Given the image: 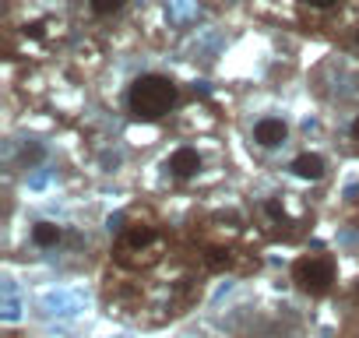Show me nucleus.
I'll list each match as a JSON object with an SVG mask.
<instances>
[{
	"instance_id": "nucleus-10",
	"label": "nucleus",
	"mask_w": 359,
	"mask_h": 338,
	"mask_svg": "<svg viewBox=\"0 0 359 338\" xmlns=\"http://www.w3.org/2000/svg\"><path fill=\"white\" fill-rule=\"evenodd\" d=\"M299 4L306 8V11H317V15H324V11H334L341 0H299Z\"/></svg>"
},
{
	"instance_id": "nucleus-9",
	"label": "nucleus",
	"mask_w": 359,
	"mask_h": 338,
	"mask_svg": "<svg viewBox=\"0 0 359 338\" xmlns=\"http://www.w3.org/2000/svg\"><path fill=\"white\" fill-rule=\"evenodd\" d=\"M88 4V11L95 15V18H102V22H113V18H120L123 11H127V4L130 0H85Z\"/></svg>"
},
{
	"instance_id": "nucleus-8",
	"label": "nucleus",
	"mask_w": 359,
	"mask_h": 338,
	"mask_svg": "<svg viewBox=\"0 0 359 338\" xmlns=\"http://www.w3.org/2000/svg\"><path fill=\"white\" fill-rule=\"evenodd\" d=\"M60 240H64V226H57V222H36L32 226V243L39 250H53Z\"/></svg>"
},
{
	"instance_id": "nucleus-3",
	"label": "nucleus",
	"mask_w": 359,
	"mask_h": 338,
	"mask_svg": "<svg viewBox=\"0 0 359 338\" xmlns=\"http://www.w3.org/2000/svg\"><path fill=\"white\" fill-rule=\"evenodd\" d=\"M289 275H292V285H296L303 296L320 299V296H327V292L334 289V282H338V264H334L331 254L310 250V254H303V257L292 261V271H289Z\"/></svg>"
},
{
	"instance_id": "nucleus-1",
	"label": "nucleus",
	"mask_w": 359,
	"mask_h": 338,
	"mask_svg": "<svg viewBox=\"0 0 359 338\" xmlns=\"http://www.w3.org/2000/svg\"><path fill=\"white\" fill-rule=\"evenodd\" d=\"M180 106V85L169 74H137L127 85V113L141 123H158Z\"/></svg>"
},
{
	"instance_id": "nucleus-7",
	"label": "nucleus",
	"mask_w": 359,
	"mask_h": 338,
	"mask_svg": "<svg viewBox=\"0 0 359 338\" xmlns=\"http://www.w3.org/2000/svg\"><path fill=\"white\" fill-rule=\"evenodd\" d=\"M289 173L303 184H320L327 177V158L320 151H299L292 162H289Z\"/></svg>"
},
{
	"instance_id": "nucleus-11",
	"label": "nucleus",
	"mask_w": 359,
	"mask_h": 338,
	"mask_svg": "<svg viewBox=\"0 0 359 338\" xmlns=\"http://www.w3.org/2000/svg\"><path fill=\"white\" fill-rule=\"evenodd\" d=\"M348 137L359 144V113H355V116H352V123H348Z\"/></svg>"
},
{
	"instance_id": "nucleus-5",
	"label": "nucleus",
	"mask_w": 359,
	"mask_h": 338,
	"mask_svg": "<svg viewBox=\"0 0 359 338\" xmlns=\"http://www.w3.org/2000/svg\"><path fill=\"white\" fill-rule=\"evenodd\" d=\"M165 169L172 180H194L201 169H205V155L194 148V144H180L169 158H165Z\"/></svg>"
},
{
	"instance_id": "nucleus-6",
	"label": "nucleus",
	"mask_w": 359,
	"mask_h": 338,
	"mask_svg": "<svg viewBox=\"0 0 359 338\" xmlns=\"http://www.w3.org/2000/svg\"><path fill=\"white\" fill-rule=\"evenodd\" d=\"M250 137H254V144L257 148H282L285 141H289V123L282 120V116H261L257 123H254V130H250Z\"/></svg>"
},
{
	"instance_id": "nucleus-2",
	"label": "nucleus",
	"mask_w": 359,
	"mask_h": 338,
	"mask_svg": "<svg viewBox=\"0 0 359 338\" xmlns=\"http://www.w3.org/2000/svg\"><path fill=\"white\" fill-rule=\"evenodd\" d=\"M113 254L127 268H151L165 257V236L151 222H130V226L120 229V240H116Z\"/></svg>"
},
{
	"instance_id": "nucleus-12",
	"label": "nucleus",
	"mask_w": 359,
	"mask_h": 338,
	"mask_svg": "<svg viewBox=\"0 0 359 338\" xmlns=\"http://www.w3.org/2000/svg\"><path fill=\"white\" fill-rule=\"evenodd\" d=\"M352 43H355V50H359V25H355V36H352Z\"/></svg>"
},
{
	"instance_id": "nucleus-13",
	"label": "nucleus",
	"mask_w": 359,
	"mask_h": 338,
	"mask_svg": "<svg viewBox=\"0 0 359 338\" xmlns=\"http://www.w3.org/2000/svg\"><path fill=\"white\" fill-rule=\"evenodd\" d=\"M355 299H359V278H355Z\"/></svg>"
},
{
	"instance_id": "nucleus-4",
	"label": "nucleus",
	"mask_w": 359,
	"mask_h": 338,
	"mask_svg": "<svg viewBox=\"0 0 359 338\" xmlns=\"http://www.w3.org/2000/svg\"><path fill=\"white\" fill-rule=\"evenodd\" d=\"M261 222H264L271 233H278V236H296V233H299V219H292L289 198H282V194H275V198H268V201L261 205Z\"/></svg>"
}]
</instances>
